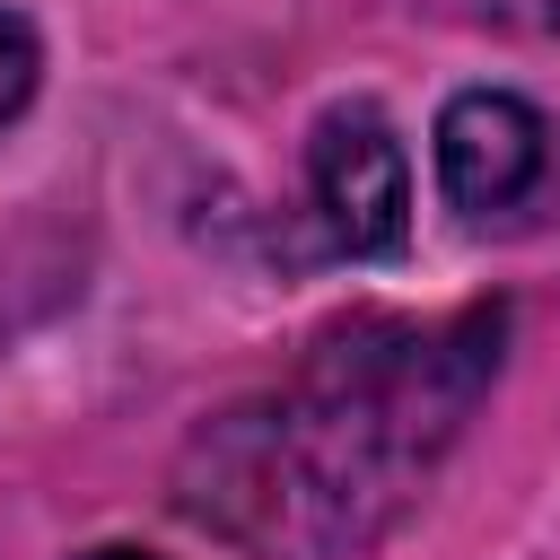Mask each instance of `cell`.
I'll use <instances>...</instances> for the list:
<instances>
[{
    "label": "cell",
    "instance_id": "1",
    "mask_svg": "<svg viewBox=\"0 0 560 560\" xmlns=\"http://www.w3.org/2000/svg\"><path fill=\"white\" fill-rule=\"evenodd\" d=\"M499 306H464L438 324L350 315L306 368L219 411L175 472L184 516L280 551V560H350L368 551L438 472L455 429L472 420L499 368Z\"/></svg>",
    "mask_w": 560,
    "mask_h": 560
},
{
    "label": "cell",
    "instance_id": "2",
    "mask_svg": "<svg viewBox=\"0 0 560 560\" xmlns=\"http://www.w3.org/2000/svg\"><path fill=\"white\" fill-rule=\"evenodd\" d=\"M438 184L472 228H516L560 192V122L508 88H472L438 114Z\"/></svg>",
    "mask_w": 560,
    "mask_h": 560
},
{
    "label": "cell",
    "instance_id": "3",
    "mask_svg": "<svg viewBox=\"0 0 560 560\" xmlns=\"http://www.w3.org/2000/svg\"><path fill=\"white\" fill-rule=\"evenodd\" d=\"M306 184H315V210H324V236L341 254H394L402 228H411V175H402V140L394 122L359 96V105H332L306 140Z\"/></svg>",
    "mask_w": 560,
    "mask_h": 560
},
{
    "label": "cell",
    "instance_id": "4",
    "mask_svg": "<svg viewBox=\"0 0 560 560\" xmlns=\"http://www.w3.org/2000/svg\"><path fill=\"white\" fill-rule=\"evenodd\" d=\"M35 96V26L18 9H0V122Z\"/></svg>",
    "mask_w": 560,
    "mask_h": 560
},
{
    "label": "cell",
    "instance_id": "5",
    "mask_svg": "<svg viewBox=\"0 0 560 560\" xmlns=\"http://www.w3.org/2000/svg\"><path fill=\"white\" fill-rule=\"evenodd\" d=\"M88 560H158V551H131V542H105V551H88Z\"/></svg>",
    "mask_w": 560,
    "mask_h": 560
}]
</instances>
